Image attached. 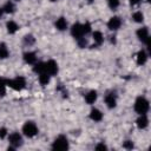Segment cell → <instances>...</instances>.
I'll list each match as a JSON object with an SVG mask.
<instances>
[{
  "label": "cell",
  "mask_w": 151,
  "mask_h": 151,
  "mask_svg": "<svg viewBox=\"0 0 151 151\" xmlns=\"http://www.w3.org/2000/svg\"><path fill=\"white\" fill-rule=\"evenodd\" d=\"M149 109H150L149 100L145 97H138L136 99V101H134V111L138 114H146Z\"/></svg>",
  "instance_id": "obj_1"
},
{
  "label": "cell",
  "mask_w": 151,
  "mask_h": 151,
  "mask_svg": "<svg viewBox=\"0 0 151 151\" xmlns=\"http://www.w3.org/2000/svg\"><path fill=\"white\" fill-rule=\"evenodd\" d=\"M22 133L26 137L32 138V137L38 134V126L33 122H26L24 124V126H22Z\"/></svg>",
  "instance_id": "obj_2"
},
{
  "label": "cell",
  "mask_w": 151,
  "mask_h": 151,
  "mask_svg": "<svg viewBox=\"0 0 151 151\" xmlns=\"http://www.w3.org/2000/svg\"><path fill=\"white\" fill-rule=\"evenodd\" d=\"M52 149L53 150H59V151H63V150H67L68 149V140L65 136H58L53 144H52Z\"/></svg>",
  "instance_id": "obj_3"
},
{
  "label": "cell",
  "mask_w": 151,
  "mask_h": 151,
  "mask_svg": "<svg viewBox=\"0 0 151 151\" xmlns=\"http://www.w3.org/2000/svg\"><path fill=\"white\" fill-rule=\"evenodd\" d=\"M7 85L9 87H12L13 90H15V91H21L26 86V80H25L24 77H17V78H14L12 80H8Z\"/></svg>",
  "instance_id": "obj_4"
},
{
  "label": "cell",
  "mask_w": 151,
  "mask_h": 151,
  "mask_svg": "<svg viewBox=\"0 0 151 151\" xmlns=\"http://www.w3.org/2000/svg\"><path fill=\"white\" fill-rule=\"evenodd\" d=\"M45 64V72L50 76H55L58 73V64L54 60H48Z\"/></svg>",
  "instance_id": "obj_5"
},
{
  "label": "cell",
  "mask_w": 151,
  "mask_h": 151,
  "mask_svg": "<svg viewBox=\"0 0 151 151\" xmlns=\"http://www.w3.org/2000/svg\"><path fill=\"white\" fill-rule=\"evenodd\" d=\"M71 34H72V37H73L76 40L83 38V37L85 35V34H84V31H83V25L79 24V22L74 24V25L72 26V28H71Z\"/></svg>",
  "instance_id": "obj_6"
},
{
  "label": "cell",
  "mask_w": 151,
  "mask_h": 151,
  "mask_svg": "<svg viewBox=\"0 0 151 151\" xmlns=\"http://www.w3.org/2000/svg\"><path fill=\"white\" fill-rule=\"evenodd\" d=\"M8 140H9V144L14 147H18L22 144V137L20 133L18 132H12L9 136H8Z\"/></svg>",
  "instance_id": "obj_7"
},
{
  "label": "cell",
  "mask_w": 151,
  "mask_h": 151,
  "mask_svg": "<svg viewBox=\"0 0 151 151\" xmlns=\"http://www.w3.org/2000/svg\"><path fill=\"white\" fill-rule=\"evenodd\" d=\"M122 26V20L119 17H112L110 18V20L107 21V27L111 31H117L119 27Z\"/></svg>",
  "instance_id": "obj_8"
},
{
  "label": "cell",
  "mask_w": 151,
  "mask_h": 151,
  "mask_svg": "<svg viewBox=\"0 0 151 151\" xmlns=\"http://www.w3.org/2000/svg\"><path fill=\"white\" fill-rule=\"evenodd\" d=\"M137 37H138V39H139L142 42H145V41L150 38V35H149V28H147V27H142V28H139V29L137 31Z\"/></svg>",
  "instance_id": "obj_9"
},
{
  "label": "cell",
  "mask_w": 151,
  "mask_h": 151,
  "mask_svg": "<svg viewBox=\"0 0 151 151\" xmlns=\"http://www.w3.org/2000/svg\"><path fill=\"white\" fill-rule=\"evenodd\" d=\"M105 104L109 109H113L116 107L117 105V99H116V96L113 93H109L105 96Z\"/></svg>",
  "instance_id": "obj_10"
},
{
  "label": "cell",
  "mask_w": 151,
  "mask_h": 151,
  "mask_svg": "<svg viewBox=\"0 0 151 151\" xmlns=\"http://www.w3.org/2000/svg\"><path fill=\"white\" fill-rule=\"evenodd\" d=\"M136 123H137V126L139 129H145L149 125V119H147L146 114H139V117L137 118Z\"/></svg>",
  "instance_id": "obj_11"
},
{
  "label": "cell",
  "mask_w": 151,
  "mask_h": 151,
  "mask_svg": "<svg viewBox=\"0 0 151 151\" xmlns=\"http://www.w3.org/2000/svg\"><path fill=\"white\" fill-rule=\"evenodd\" d=\"M90 118L93 120V122H100L103 119V113L100 110L98 109H92L90 111Z\"/></svg>",
  "instance_id": "obj_12"
},
{
  "label": "cell",
  "mask_w": 151,
  "mask_h": 151,
  "mask_svg": "<svg viewBox=\"0 0 151 151\" xmlns=\"http://www.w3.org/2000/svg\"><path fill=\"white\" fill-rule=\"evenodd\" d=\"M24 60H25V63H27L29 65H34L37 63L35 53H33V52H26V53H24Z\"/></svg>",
  "instance_id": "obj_13"
},
{
  "label": "cell",
  "mask_w": 151,
  "mask_h": 151,
  "mask_svg": "<svg viewBox=\"0 0 151 151\" xmlns=\"http://www.w3.org/2000/svg\"><path fill=\"white\" fill-rule=\"evenodd\" d=\"M136 60H137V64H138V65H144V64L146 63V60H147V53H146L144 50L139 51V52L137 53Z\"/></svg>",
  "instance_id": "obj_14"
},
{
  "label": "cell",
  "mask_w": 151,
  "mask_h": 151,
  "mask_svg": "<svg viewBox=\"0 0 151 151\" xmlns=\"http://www.w3.org/2000/svg\"><path fill=\"white\" fill-rule=\"evenodd\" d=\"M97 97H98L97 91L92 90V91H90V92H87V93L85 94V101L91 105V104H93V103L97 100Z\"/></svg>",
  "instance_id": "obj_15"
},
{
  "label": "cell",
  "mask_w": 151,
  "mask_h": 151,
  "mask_svg": "<svg viewBox=\"0 0 151 151\" xmlns=\"http://www.w3.org/2000/svg\"><path fill=\"white\" fill-rule=\"evenodd\" d=\"M55 27H57V29H59V31H65V29L67 28V21H66V19L63 18V17H60L59 19H57V21H55Z\"/></svg>",
  "instance_id": "obj_16"
},
{
  "label": "cell",
  "mask_w": 151,
  "mask_h": 151,
  "mask_svg": "<svg viewBox=\"0 0 151 151\" xmlns=\"http://www.w3.org/2000/svg\"><path fill=\"white\" fill-rule=\"evenodd\" d=\"M6 28H7V32L9 33V34H14L18 29H19V26H18V24L15 22V21H7V24H6Z\"/></svg>",
  "instance_id": "obj_17"
},
{
  "label": "cell",
  "mask_w": 151,
  "mask_h": 151,
  "mask_svg": "<svg viewBox=\"0 0 151 151\" xmlns=\"http://www.w3.org/2000/svg\"><path fill=\"white\" fill-rule=\"evenodd\" d=\"M9 55V51L6 46V44L1 42L0 44V59H6Z\"/></svg>",
  "instance_id": "obj_18"
},
{
  "label": "cell",
  "mask_w": 151,
  "mask_h": 151,
  "mask_svg": "<svg viewBox=\"0 0 151 151\" xmlns=\"http://www.w3.org/2000/svg\"><path fill=\"white\" fill-rule=\"evenodd\" d=\"M93 40H94V42L97 45H101L104 42V37H103L101 32H99V31L93 32Z\"/></svg>",
  "instance_id": "obj_19"
},
{
  "label": "cell",
  "mask_w": 151,
  "mask_h": 151,
  "mask_svg": "<svg viewBox=\"0 0 151 151\" xmlns=\"http://www.w3.org/2000/svg\"><path fill=\"white\" fill-rule=\"evenodd\" d=\"M50 78H51L50 74H47L46 72H42V73L39 74V83L41 85H47L50 83Z\"/></svg>",
  "instance_id": "obj_20"
},
{
  "label": "cell",
  "mask_w": 151,
  "mask_h": 151,
  "mask_svg": "<svg viewBox=\"0 0 151 151\" xmlns=\"http://www.w3.org/2000/svg\"><path fill=\"white\" fill-rule=\"evenodd\" d=\"M2 9H4L5 13H13L14 9H15V7H14V4H13L12 1H7V2L4 5Z\"/></svg>",
  "instance_id": "obj_21"
},
{
  "label": "cell",
  "mask_w": 151,
  "mask_h": 151,
  "mask_svg": "<svg viewBox=\"0 0 151 151\" xmlns=\"http://www.w3.org/2000/svg\"><path fill=\"white\" fill-rule=\"evenodd\" d=\"M132 19H133V21H134V22L140 24V22H143V21H144V14H143L142 12L137 11V12H134V13L132 14Z\"/></svg>",
  "instance_id": "obj_22"
},
{
  "label": "cell",
  "mask_w": 151,
  "mask_h": 151,
  "mask_svg": "<svg viewBox=\"0 0 151 151\" xmlns=\"http://www.w3.org/2000/svg\"><path fill=\"white\" fill-rule=\"evenodd\" d=\"M33 71H34L35 73H38V74L45 72V64H44V63H38V64L35 63V64H34V67H33Z\"/></svg>",
  "instance_id": "obj_23"
},
{
  "label": "cell",
  "mask_w": 151,
  "mask_h": 151,
  "mask_svg": "<svg viewBox=\"0 0 151 151\" xmlns=\"http://www.w3.org/2000/svg\"><path fill=\"white\" fill-rule=\"evenodd\" d=\"M24 41H25V44L26 45H33L34 44V41H35V39L33 38V35H31V34H28V35H25V38H24Z\"/></svg>",
  "instance_id": "obj_24"
},
{
  "label": "cell",
  "mask_w": 151,
  "mask_h": 151,
  "mask_svg": "<svg viewBox=\"0 0 151 151\" xmlns=\"http://www.w3.org/2000/svg\"><path fill=\"white\" fill-rule=\"evenodd\" d=\"M6 85H7V81H5L2 78H0V96H4L5 94Z\"/></svg>",
  "instance_id": "obj_25"
},
{
  "label": "cell",
  "mask_w": 151,
  "mask_h": 151,
  "mask_svg": "<svg viewBox=\"0 0 151 151\" xmlns=\"http://www.w3.org/2000/svg\"><path fill=\"white\" fill-rule=\"evenodd\" d=\"M107 2H109L110 8H112V9H116L119 6V0H107Z\"/></svg>",
  "instance_id": "obj_26"
},
{
  "label": "cell",
  "mask_w": 151,
  "mask_h": 151,
  "mask_svg": "<svg viewBox=\"0 0 151 151\" xmlns=\"http://www.w3.org/2000/svg\"><path fill=\"white\" fill-rule=\"evenodd\" d=\"M123 147L126 149V150H132L133 149V143L131 140H125L123 143Z\"/></svg>",
  "instance_id": "obj_27"
},
{
  "label": "cell",
  "mask_w": 151,
  "mask_h": 151,
  "mask_svg": "<svg viewBox=\"0 0 151 151\" xmlns=\"http://www.w3.org/2000/svg\"><path fill=\"white\" fill-rule=\"evenodd\" d=\"M83 31H84V34H87L91 32V24L90 22H85L83 25Z\"/></svg>",
  "instance_id": "obj_28"
},
{
  "label": "cell",
  "mask_w": 151,
  "mask_h": 151,
  "mask_svg": "<svg viewBox=\"0 0 151 151\" xmlns=\"http://www.w3.org/2000/svg\"><path fill=\"white\" fill-rule=\"evenodd\" d=\"M77 41H78V45H79V47H81V48H83V47H85V46L87 45V40H86L84 37H83V38H80V39H78Z\"/></svg>",
  "instance_id": "obj_29"
},
{
  "label": "cell",
  "mask_w": 151,
  "mask_h": 151,
  "mask_svg": "<svg viewBox=\"0 0 151 151\" xmlns=\"http://www.w3.org/2000/svg\"><path fill=\"white\" fill-rule=\"evenodd\" d=\"M7 136V130L5 129V127H1L0 129V138L2 139V138H5Z\"/></svg>",
  "instance_id": "obj_30"
},
{
  "label": "cell",
  "mask_w": 151,
  "mask_h": 151,
  "mask_svg": "<svg viewBox=\"0 0 151 151\" xmlns=\"http://www.w3.org/2000/svg\"><path fill=\"white\" fill-rule=\"evenodd\" d=\"M106 149H107V146L105 144H103V143H100V144H98L96 146V150H106Z\"/></svg>",
  "instance_id": "obj_31"
},
{
  "label": "cell",
  "mask_w": 151,
  "mask_h": 151,
  "mask_svg": "<svg viewBox=\"0 0 151 151\" xmlns=\"http://www.w3.org/2000/svg\"><path fill=\"white\" fill-rule=\"evenodd\" d=\"M142 0H130V5L131 6H137Z\"/></svg>",
  "instance_id": "obj_32"
},
{
  "label": "cell",
  "mask_w": 151,
  "mask_h": 151,
  "mask_svg": "<svg viewBox=\"0 0 151 151\" xmlns=\"http://www.w3.org/2000/svg\"><path fill=\"white\" fill-rule=\"evenodd\" d=\"M2 13H4V9H2V7H0V18H1V15H2Z\"/></svg>",
  "instance_id": "obj_33"
},
{
  "label": "cell",
  "mask_w": 151,
  "mask_h": 151,
  "mask_svg": "<svg viewBox=\"0 0 151 151\" xmlns=\"http://www.w3.org/2000/svg\"><path fill=\"white\" fill-rule=\"evenodd\" d=\"M87 1H88V2H92V1H93V0H87Z\"/></svg>",
  "instance_id": "obj_34"
},
{
  "label": "cell",
  "mask_w": 151,
  "mask_h": 151,
  "mask_svg": "<svg viewBox=\"0 0 151 151\" xmlns=\"http://www.w3.org/2000/svg\"><path fill=\"white\" fill-rule=\"evenodd\" d=\"M50 1H52V2H54V1H57V0H50Z\"/></svg>",
  "instance_id": "obj_35"
},
{
  "label": "cell",
  "mask_w": 151,
  "mask_h": 151,
  "mask_svg": "<svg viewBox=\"0 0 151 151\" xmlns=\"http://www.w3.org/2000/svg\"><path fill=\"white\" fill-rule=\"evenodd\" d=\"M146 1H147V2H150V0H146Z\"/></svg>",
  "instance_id": "obj_36"
}]
</instances>
